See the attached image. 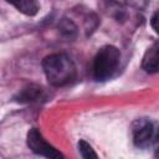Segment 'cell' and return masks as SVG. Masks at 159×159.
Returning <instances> with one entry per match:
<instances>
[{
	"label": "cell",
	"mask_w": 159,
	"mask_h": 159,
	"mask_svg": "<svg viewBox=\"0 0 159 159\" xmlns=\"http://www.w3.org/2000/svg\"><path fill=\"white\" fill-rule=\"evenodd\" d=\"M157 128L150 119L148 118H138L132 124V138L133 143L137 148L147 149L149 147H153Z\"/></svg>",
	"instance_id": "3957f363"
},
{
	"label": "cell",
	"mask_w": 159,
	"mask_h": 159,
	"mask_svg": "<svg viewBox=\"0 0 159 159\" xmlns=\"http://www.w3.org/2000/svg\"><path fill=\"white\" fill-rule=\"evenodd\" d=\"M119 65V50L113 45H106L99 48L93 60V76L97 81H107L118 72Z\"/></svg>",
	"instance_id": "7a4b0ae2"
},
{
	"label": "cell",
	"mask_w": 159,
	"mask_h": 159,
	"mask_svg": "<svg viewBox=\"0 0 159 159\" xmlns=\"http://www.w3.org/2000/svg\"><path fill=\"white\" fill-rule=\"evenodd\" d=\"M142 67L148 73L159 72V40L153 42L145 51L142 60Z\"/></svg>",
	"instance_id": "5b68a950"
},
{
	"label": "cell",
	"mask_w": 159,
	"mask_h": 159,
	"mask_svg": "<svg viewBox=\"0 0 159 159\" xmlns=\"http://www.w3.org/2000/svg\"><path fill=\"white\" fill-rule=\"evenodd\" d=\"M42 93V88L36 86V84H30L25 88H22L16 96H15V101L19 103H30L34 102L36 99L40 98Z\"/></svg>",
	"instance_id": "8992f818"
},
{
	"label": "cell",
	"mask_w": 159,
	"mask_h": 159,
	"mask_svg": "<svg viewBox=\"0 0 159 159\" xmlns=\"http://www.w3.org/2000/svg\"><path fill=\"white\" fill-rule=\"evenodd\" d=\"M6 1L26 16H35L40 9L37 0H6Z\"/></svg>",
	"instance_id": "52a82bcc"
},
{
	"label": "cell",
	"mask_w": 159,
	"mask_h": 159,
	"mask_svg": "<svg viewBox=\"0 0 159 159\" xmlns=\"http://www.w3.org/2000/svg\"><path fill=\"white\" fill-rule=\"evenodd\" d=\"M78 152L82 158L84 159H91V158H98L97 153L93 150V148L86 142V140H80L78 142Z\"/></svg>",
	"instance_id": "9c48e42d"
},
{
	"label": "cell",
	"mask_w": 159,
	"mask_h": 159,
	"mask_svg": "<svg viewBox=\"0 0 159 159\" xmlns=\"http://www.w3.org/2000/svg\"><path fill=\"white\" fill-rule=\"evenodd\" d=\"M150 25H152L153 30L159 35V10H157V11L153 14V16H152V19H150Z\"/></svg>",
	"instance_id": "30bf717a"
},
{
	"label": "cell",
	"mask_w": 159,
	"mask_h": 159,
	"mask_svg": "<svg viewBox=\"0 0 159 159\" xmlns=\"http://www.w3.org/2000/svg\"><path fill=\"white\" fill-rule=\"evenodd\" d=\"M153 148H154L155 157L159 158V125L157 128V134H155V139H154V143H153Z\"/></svg>",
	"instance_id": "8fae6325"
},
{
	"label": "cell",
	"mask_w": 159,
	"mask_h": 159,
	"mask_svg": "<svg viewBox=\"0 0 159 159\" xmlns=\"http://www.w3.org/2000/svg\"><path fill=\"white\" fill-rule=\"evenodd\" d=\"M26 143H27V147L37 155H41L45 158H51V159L63 158V155L55 147H52L51 144H48L46 142V139L42 137V134L36 128H31L27 132Z\"/></svg>",
	"instance_id": "277c9868"
},
{
	"label": "cell",
	"mask_w": 159,
	"mask_h": 159,
	"mask_svg": "<svg viewBox=\"0 0 159 159\" xmlns=\"http://www.w3.org/2000/svg\"><path fill=\"white\" fill-rule=\"evenodd\" d=\"M58 27H60V30H61V32H62V35L65 36V37H67V39H73L75 36H76V26H75V24L71 21V20H67V19H63L61 22H60V25H58Z\"/></svg>",
	"instance_id": "ba28073f"
},
{
	"label": "cell",
	"mask_w": 159,
	"mask_h": 159,
	"mask_svg": "<svg viewBox=\"0 0 159 159\" xmlns=\"http://www.w3.org/2000/svg\"><path fill=\"white\" fill-rule=\"evenodd\" d=\"M42 68L50 84L61 87L72 82L76 77V66L65 53H52L43 58Z\"/></svg>",
	"instance_id": "6da1fadb"
}]
</instances>
